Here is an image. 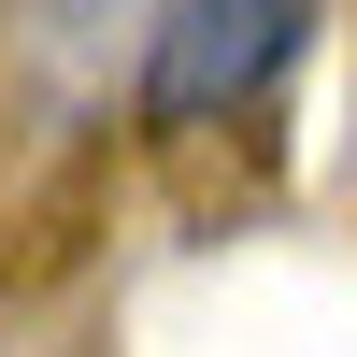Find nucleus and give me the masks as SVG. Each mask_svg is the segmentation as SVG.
I'll list each match as a JSON object with an SVG mask.
<instances>
[{"mask_svg": "<svg viewBox=\"0 0 357 357\" xmlns=\"http://www.w3.org/2000/svg\"><path fill=\"white\" fill-rule=\"evenodd\" d=\"M172 15H186V0H15V43H29V72H43L57 100H114V86L158 72Z\"/></svg>", "mask_w": 357, "mask_h": 357, "instance_id": "obj_2", "label": "nucleus"}, {"mask_svg": "<svg viewBox=\"0 0 357 357\" xmlns=\"http://www.w3.org/2000/svg\"><path fill=\"white\" fill-rule=\"evenodd\" d=\"M314 43V0H186V15L158 29V72H143V100L172 114V129H215V114L272 100V72Z\"/></svg>", "mask_w": 357, "mask_h": 357, "instance_id": "obj_1", "label": "nucleus"}]
</instances>
